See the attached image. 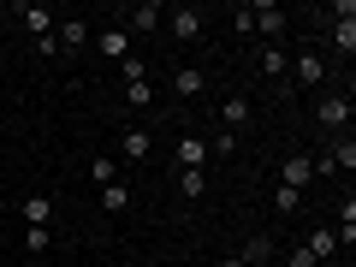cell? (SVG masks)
I'll use <instances>...</instances> for the list:
<instances>
[{
	"instance_id": "cell-1",
	"label": "cell",
	"mask_w": 356,
	"mask_h": 267,
	"mask_svg": "<svg viewBox=\"0 0 356 267\" xmlns=\"http://www.w3.org/2000/svg\"><path fill=\"white\" fill-rule=\"evenodd\" d=\"M285 24H291V13H285V6H273V0L250 6V30H255L261 42H280V36H285Z\"/></svg>"
},
{
	"instance_id": "cell-2",
	"label": "cell",
	"mask_w": 356,
	"mask_h": 267,
	"mask_svg": "<svg viewBox=\"0 0 356 267\" xmlns=\"http://www.w3.org/2000/svg\"><path fill=\"white\" fill-rule=\"evenodd\" d=\"M13 18H18V24H24L30 30V36H54V24H60V13H54V6H42V0H30V6H13Z\"/></svg>"
},
{
	"instance_id": "cell-3",
	"label": "cell",
	"mask_w": 356,
	"mask_h": 267,
	"mask_svg": "<svg viewBox=\"0 0 356 267\" xmlns=\"http://www.w3.org/2000/svg\"><path fill=\"white\" fill-rule=\"evenodd\" d=\"M332 18H339V24H332V48L350 60V54H356V0H339V6H332Z\"/></svg>"
},
{
	"instance_id": "cell-4",
	"label": "cell",
	"mask_w": 356,
	"mask_h": 267,
	"mask_svg": "<svg viewBox=\"0 0 356 267\" xmlns=\"http://www.w3.org/2000/svg\"><path fill=\"white\" fill-rule=\"evenodd\" d=\"M315 119L332 131V137L350 131V95H321V102H315Z\"/></svg>"
},
{
	"instance_id": "cell-5",
	"label": "cell",
	"mask_w": 356,
	"mask_h": 267,
	"mask_svg": "<svg viewBox=\"0 0 356 267\" xmlns=\"http://www.w3.org/2000/svg\"><path fill=\"white\" fill-rule=\"evenodd\" d=\"M89 36H95V30H89V18H60V24H54V42H60V54L89 48Z\"/></svg>"
},
{
	"instance_id": "cell-6",
	"label": "cell",
	"mask_w": 356,
	"mask_h": 267,
	"mask_svg": "<svg viewBox=\"0 0 356 267\" xmlns=\"http://www.w3.org/2000/svg\"><path fill=\"white\" fill-rule=\"evenodd\" d=\"M166 30H172V42H196L202 36V13L196 6H172L166 13Z\"/></svg>"
},
{
	"instance_id": "cell-7",
	"label": "cell",
	"mask_w": 356,
	"mask_h": 267,
	"mask_svg": "<svg viewBox=\"0 0 356 267\" xmlns=\"http://www.w3.org/2000/svg\"><path fill=\"white\" fill-rule=\"evenodd\" d=\"M161 18H166V6L143 0V6H131V13H125V24H119V30H125V36H149V30L161 24Z\"/></svg>"
},
{
	"instance_id": "cell-8",
	"label": "cell",
	"mask_w": 356,
	"mask_h": 267,
	"mask_svg": "<svg viewBox=\"0 0 356 267\" xmlns=\"http://www.w3.org/2000/svg\"><path fill=\"white\" fill-rule=\"evenodd\" d=\"M285 77H297V89H321L327 83V60H321V54H297V65Z\"/></svg>"
},
{
	"instance_id": "cell-9",
	"label": "cell",
	"mask_w": 356,
	"mask_h": 267,
	"mask_svg": "<svg viewBox=\"0 0 356 267\" xmlns=\"http://www.w3.org/2000/svg\"><path fill=\"white\" fill-rule=\"evenodd\" d=\"M202 89H208V72H202V65H178V72H172V95H178V102H196Z\"/></svg>"
},
{
	"instance_id": "cell-10",
	"label": "cell",
	"mask_w": 356,
	"mask_h": 267,
	"mask_svg": "<svg viewBox=\"0 0 356 267\" xmlns=\"http://www.w3.org/2000/svg\"><path fill=\"white\" fill-rule=\"evenodd\" d=\"M303 250L315 255L321 267H327V261H339V255H344V250H339V232H332V226H315V232H309V243H303Z\"/></svg>"
},
{
	"instance_id": "cell-11",
	"label": "cell",
	"mask_w": 356,
	"mask_h": 267,
	"mask_svg": "<svg viewBox=\"0 0 356 267\" xmlns=\"http://www.w3.org/2000/svg\"><path fill=\"white\" fill-rule=\"evenodd\" d=\"M119 154H125V161H149V154H154V131L125 125V137H119Z\"/></svg>"
},
{
	"instance_id": "cell-12",
	"label": "cell",
	"mask_w": 356,
	"mask_h": 267,
	"mask_svg": "<svg viewBox=\"0 0 356 267\" xmlns=\"http://www.w3.org/2000/svg\"><path fill=\"white\" fill-rule=\"evenodd\" d=\"M172 161H178V172H184V166H202L208 161V143L196 137V131H184V137L172 143Z\"/></svg>"
},
{
	"instance_id": "cell-13",
	"label": "cell",
	"mask_w": 356,
	"mask_h": 267,
	"mask_svg": "<svg viewBox=\"0 0 356 267\" xmlns=\"http://www.w3.org/2000/svg\"><path fill=\"white\" fill-rule=\"evenodd\" d=\"M18 220H24V226H54V196H24V202H18Z\"/></svg>"
},
{
	"instance_id": "cell-14",
	"label": "cell",
	"mask_w": 356,
	"mask_h": 267,
	"mask_svg": "<svg viewBox=\"0 0 356 267\" xmlns=\"http://www.w3.org/2000/svg\"><path fill=\"white\" fill-rule=\"evenodd\" d=\"M95 48H102V60H131V36H125V30H119V24H107L102 30V36H95Z\"/></svg>"
},
{
	"instance_id": "cell-15",
	"label": "cell",
	"mask_w": 356,
	"mask_h": 267,
	"mask_svg": "<svg viewBox=\"0 0 356 267\" xmlns=\"http://www.w3.org/2000/svg\"><path fill=\"white\" fill-rule=\"evenodd\" d=\"M327 166H332V172H356V137H350V131H339V137H332Z\"/></svg>"
},
{
	"instance_id": "cell-16",
	"label": "cell",
	"mask_w": 356,
	"mask_h": 267,
	"mask_svg": "<svg viewBox=\"0 0 356 267\" xmlns=\"http://www.w3.org/2000/svg\"><path fill=\"white\" fill-rule=\"evenodd\" d=\"M332 232H339V250L350 255V250H356V196H344V202H339V220H332Z\"/></svg>"
},
{
	"instance_id": "cell-17",
	"label": "cell",
	"mask_w": 356,
	"mask_h": 267,
	"mask_svg": "<svg viewBox=\"0 0 356 267\" xmlns=\"http://www.w3.org/2000/svg\"><path fill=\"white\" fill-rule=\"evenodd\" d=\"M255 72H261V77H285V72H291V60H285L280 42H261V54H255Z\"/></svg>"
},
{
	"instance_id": "cell-18",
	"label": "cell",
	"mask_w": 356,
	"mask_h": 267,
	"mask_svg": "<svg viewBox=\"0 0 356 267\" xmlns=\"http://www.w3.org/2000/svg\"><path fill=\"white\" fill-rule=\"evenodd\" d=\"M309 178H315V161H309V154H291V161L280 166V184H285V191H303Z\"/></svg>"
},
{
	"instance_id": "cell-19",
	"label": "cell",
	"mask_w": 356,
	"mask_h": 267,
	"mask_svg": "<svg viewBox=\"0 0 356 267\" xmlns=\"http://www.w3.org/2000/svg\"><path fill=\"white\" fill-rule=\"evenodd\" d=\"M250 102H243V95H226V102H220V131H243L250 125Z\"/></svg>"
},
{
	"instance_id": "cell-20",
	"label": "cell",
	"mask_w": 356,
	"mask_h": 267,
	"mask_svg": "<svg viewBox=\"0 0 356 267\" xmlns=\"http://www.w3.org/2000/svg\"><path fill=\"white\" fill-rule=\"evenodd\" d=\"M273 261V238L267 232H250V243H243V267H267Z\"/></svg>"
},
{
	"instance_id": "cell-21",
	"label": "cell",
	"mask_w": 356,
	"mask_h": 267,
	"mask_svg": "<svg viewBox=\"0 0 356 267\" xmlns=\"http://www.w3.org/2000/svg\"><path fill=\"white\" fill-rule=\"evenodd\" d=\"M208 191V172L202 166H184V172H178V196H202Z\"/></svg>"
},
{
	"instance_id": "cell-22",
	"label": "cell",
	"mask_w": 356,
	"mask_h": 267,
	"mask_svg": "<svg viewBox=\"0 0 356 267\" xmlns=\"http://www.w3.org/2000/svg\"><path fill=\"white\" fill-rule=\"evenodd\" d=\"M102 208H107V214H125V208H131V191H125V184H102Z\"/></svg>"
},
{
	"instance_id": "cell-23",
	"label": "cell",
	"mask_w": 356,
	"mask_h": 267,
	"mask_svg": "<svg viewBox=\"0 0 356 267\" xmlns=\"http://www.w3.org/2000/svg\"><path fill=\"white\" fill-rule=\"evenodd\" d=\"M125 107H154V83L143 77V83H125Z\"/></svg>"
},
{
	"instance_id": "cell-24",
	"label": "cell",
	"mask_w": 356,
	"mask_h": 267,
	"mask_svg": "<svg viewBox=\"0 0 356 267\" xmlns=\"http://www.w3.org/2000/svg\"><path fill=\"white\" fill-rule=\"evenodd\" d=\"M24 250H54V226H24Z\"/></svg>"
},
{
	"instance_id": "cell-25",
	"label": "cell",
	"mask_w": 356,
	"mask_h": 267,
	"mask_svg": "<svg viewBox=\"0 0 356 267\" xmlns=\"http://www.w3.org/2000/svg\"><path fill=\"white\" fill-rule=\"evenodd\" d=\"M89 178H95V184H119V161H89Z\"/></svg>"
},
{
	"instance_id": "cell-26",
	"label": "cell",
	"mask_w": 356,
	"mask_h": 267,
	"mask_svg": "<svg viewBox=\"0 0 356 267\" xmlns=\"http://www.w3.org/2000/svg\"><path fill=\"white\" fill-rule=\"evenodd\" d=\"M119 77H125V83H143V77H149V60H137V54L119 60Z\"/></svg>"
},
{
	"instance_id": "cell-27",
	"label": "cell",
	"mask_w": 356,
	"mask_h": 267,
	"mask_svg": "<svg viewBox=\"0 0 356 267\" xmlns=\"http://www.w3.org/2000/svg\"><path fill=\"white\" fill-rule=\"evenodd\" d=\"M273 208H280V214H297V208H303V196H297V191H285V184H280V191H273Z\"/></svg>"
},
{
	"instance_id": "cell-28",
	"label": "cell",
	"mask_w": 356,
	"mask_h": 267,
	"mask_svg": "<svg viewBox=\"0 0 356 267\" xmlns=\"http://www.w3.org/2000/svg\"><path fill=\"white\" fill-rule=\"evenodd\" d=\"M214 154H238V131H214V143H208Z\"/></svg>"
},
{
	"instance_id": "cell-29",
	"label": "cell",
	"mask_w": 356,
	"mask_h": 267,
	"mask_svg": "<svg viewBox=\"0 0 356 267\" xmlns=\"http://www.w3.org/2000/svg\"><path fill=\"white\" fill-rule=\"evenodd\" d=\"M285 267H321V261H315V255L303 250V243H291V255H285Z\"/></svg>"
},
{
	"instance_id": "cell-30",
	"label": "cell",
	"mask_w": 356,
	"mask_h": 267,
	"mask_svg": "<svg viewBox=\"0 0 356 267\" xmlns=\"http://www.w3.org/2000/svg\"><path fill=\"white\" fill-rule=\"evenodd\" d=\"M220 267H243V255H226V261H220Z\"/></svg>"
}]
</instances>
